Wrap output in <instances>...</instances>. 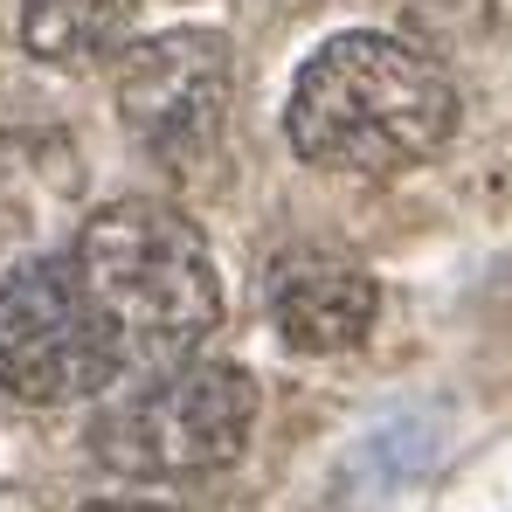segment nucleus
<instances>
[{
    "label": "nucleus",
    "mask_w": 512,
    "mask_h": 512,
    "mask_svg": "<svg viewBox=\"0 0 512 512\" xmlns=\"http://www.w3.org/2000/svg\"><path fill=\"white\" fill-rule=\"evenodd\" d=\"M132 7L139 0H21V42L56 70H90L125 49Z\"/></svg>",
    "instance_id": "nucleus-7"
},
{
    "label": "nucleus",
    "mask_w": 512,
    "mask_h": 512,
    "mask_svg": "<svg viewBox=\"0 0 512 512\" xmlns=\"http://www.w3.org/2000/svg\"><path fill=\"white\" fill-rule=\"evenodd\" d=\"M84 512H187V506H146V499H97Z\"/></svg>",
    "instance_id": "nucleus-8"
},
{
    "label": "nucleus",
    "mask_w": 512,
    "mask_h": 512,
    "mask_svg": "<svg viewBox=\"0 0 512 512\" xmlns=\"http://www.w3.org/2000/svg\"><path fill=\"white\" fill-rule=\"evenodd\" d=\"M118 374L125 346L90 305L70 256H28L0 277V388L14 402H90Z\"/></svg>",
    "instance_id": "nucleus-4"
},
{
    "label": "nucleus",
    "mask_w": 512,
    "mask_h": 512,
    "mask_svg": "<svg viewBox=\"0 0 512 512\" xmlns=\"http://www.w3.org/2000/svg\"><path fill=\"white\" fill-rule=\"evenodd\" d=\"M256 381L236 360H180L90 423V450L118 478H208L243 457Z\"/></svg>",
    "instance_id": "nucleus-3"
},
{
    "label": "nucleus",
    "mask_w": 512,
    "mask_h": 512,
    "mask_svg": "<svg viewBox=\"0 0 512 512\" xmlns=\"http://www.w3.org/2000/svg\"><path fill=\"white\" fill-rule=\"evenodd\" d=\"M70 263L84 277L90 305L125 346V367L132 360L180 367V353H194L222 326V277H215L208 236L153 194L104 201L77 229Z\"/></svg>",
    "instance_id": "nucleus-2"
},
{
    "label": "nucleus",
    "mask_w": 512,
    "mask_h": 512,
    "mask_svg": "<svg viewBox=\"0 0 512 512\" xmlns=\"http://www.w3.org/2000/svg\"><path fill=\"white\" fill-rule=\"evenodd\" d=\"M284 139L305 167L388 180L436 160L457 139V84L416 42L353 28L298 70Z\"/></svg>",
    "instance_id": "nucleus-1"
},
{
    "label": "nucleus",
    "mask_w": 512,
    "mask_h": 512,
    "mask_svg": "<svg viewBox=\"0 0 512 512\" xmlns=\"http://www.w3.org/2000/svg\"><path fill=\"white\" fill-rule=\"evenodd\" d=\"M229 104H236V56L229 35L215 28H167L118 56V118L173 173L201 167L222 146Z\"/></svg>",
    "instance_id": "nucleus-5"
},
{
    "label": "nucleus",
    "mask_w": 512,
    "mask_h": 512,
    "mask_svg": "<svg viewBox=\"0 0 512 512\" xmlns=\"http://www.w3.org/2000/svg\"><path fill=\"white\" fill-rule=\"evenodd\" d=\"M374 312H381V284L360 263L326 250L291 256L270 284V319L291 353H353L374 333Z\"/></svg>",
    "instance_id": "nucleus-6"
}]
</instances>
